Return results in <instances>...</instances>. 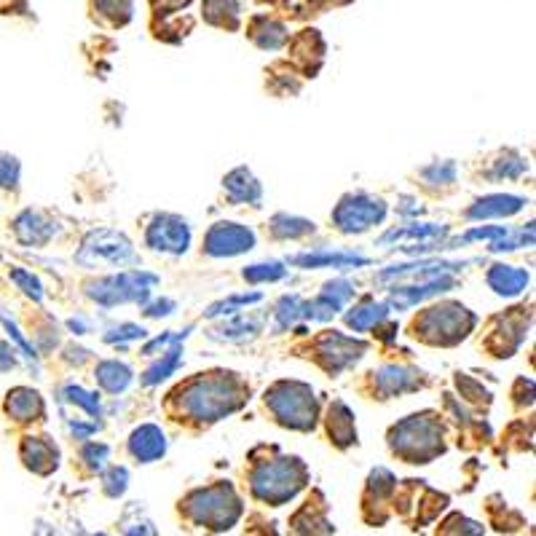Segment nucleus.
Wrapping results in <instances>:
<instances>
[{"label": "nucleus", "mask_w": 536, "mask_h": 536, "mask_svg": "<svg viewBox=\"0 0 536 536\" xmlns=\"http://www.w3.org/2000/svg\"><path fill=\"white\" fill-rule=\"evenodd\" d=\"M175 400H180L183 411L196 421H218L228 413H234L247 397V386L236 378V373H199L188 384H183L177 392H172Z\"/></svg>", "instance_id": "nucleus-1"}, {"label": "nucleus", "mask_w": 536, "mask_h": 536, "mask_svg": "<svg viewBox=\"0 0 536 536\" xmlns=\"http://www.w3.org/2000/svg\"><path fill=\"white\" fill-rule=\"evenodd\" d=\"M285 277V268L279 266V263H260V266H250L244 271V279H250V282H274V279Z\"/></svg>", "instance_id": "nucleus-25"}, {"label": "nucleus", "mask_w": 536, "mask_h": 536, "mask_svg": "<svg viewBox=\"0 0 536 536\" xmlns=\"http://www.w3.org/2000/svg\"><path fill=\"white\" fill-rule=\"evenodd\" d=\"M386 319V306L376 303L373 298H365V301L346 314V322L354 330H370V327H378Z\"/></svg>", "instance_id": "nucleus-19"}, {"label": "nucleus", "mask_w": 536, "mask_h": 536, "mask_svg": "<svg viewBox=\"0 0 536 536\" xmlns=\"http://www.w3.org/2000/svg\"><path fill=\"white\" fill-rule=\"evenodd\" d=\"M164 360H159L156 365H153L148 373H145V384H159V381H164L167 376H172L177 368V362H180V349H169L167 354H161Z\"/></svg>", "instance_id": "nucleus-23"}, {"label": "nucleus", "mask_w": 536, "mask_h": 536, "mask_svg": "<svg viewBox=\"0 0 536 536\" xmlns=\"http://www.w3.org/2000/svg\"><path fill=\"white\" fill-rule=\"evenodd\" d=\"M421 373L416 370H405V368H384L378 373V386L384 394H400V392H411L419 386Z\"/></svg>", "instance_id": "nucleus-18"}, {"label": "nucleus", "mask_w": 536, "mask_h": 536, "mask_svg": "<svg viewBox=\"0 0 536 536\" xmlns=\"http://www.w3.org/2000/svg\"><path fill=\"white\" fill-rule=\"evenodd\" d=\"M271 228H274V234L277 236H303V234H309V231H314V226H311V223H306V220L287 218V215H279V218H274Z\"/></svg>", "instance_id": "nucleus-24"}, {"label": "nucleus", "mask_w": 536, "mask_h": 536, "mask_svg": "<svg viewBox=\"0 0 536 536\" xmlns=\"http://www.w3.org/2000/svg\"><path fill=\"white\" fill-rule=\"evenodd\" d=\"M488 285L499 295H518L528 285V274L512 266H494L488 271Z\"/></svg>", "instance_id": "nucleus-15"}, {"label": "nucleus", "mask_w": 536, "mask_h": 536, "mask_svg": "<svg viewBox=\"0 0 536 536\" xmlns=\"http://www.w3.org/2000/svg\"><path fill=\"white\" fill-rule=\"evenodd\" d=\"M148 244L156 252H169V255H180L188 250L191 244V228L188 223L175 215H159L148 228Z\"/></svg>", "instance_id": "nucleus-11"}, {"label": "nucleus", "mask_w": 536, "mask_h": 536, "mask_svg": "<svg viewBox=\"0 0 536 536\" xmlns=\"http://www.w3.org/2000/svg\"><path fill=\"white\" fill-rule=\"evenodd\" d=\"M526 201L518 199V196H488V199H480L472 210L467 212L469 218H491V215H515V212L523 207Z\"/></svg>", "instance_id": "nucleus-16"}, {"label": "nucleus", "mask_w": 536, "mask_h": 536, "mask_svg": "<svg viewBox=\"0 0 536 536\" xmlns=\"http://www.w3.org/2000/svg\"><path fill=\"white\" fill-rule=\"evenodd\" d=\"M126 488V469L124 467H113L110 475L105 478V494L108 496H121Z\"/></svg>", "instance_id": "nucleus-27"}, {"label": "nucleus", "mask_w": 536, "mask_h": 536, "mask_svg": "<svg viewBox=\"0 0 536 536\" xmlns=\"http://www.w3.org/2000/svg\"><path fill=\"white\" fill-rule=\"evenodd\" d=\"M97 381H100V386L105 392L118 394L124 392L126 386H129V381H132V370L116 360L102 362L100 368H97Z\"/></svg>", "instance_id": "nucleus-21"}, {"label": "nucleus", "mask_w": 536, "mask_h": 536, "mask_svg": "<svg viewBox=\"0 0 536 536\" xmlns=\"http://www.w3.org/2000/svg\"><path fill=\"white\" fill-rule=\"evenodd\" d=\"M327 435L333 437V443L338 448H346L357 440V429H354L352 411L346 408L344 402H333L330 413H327Z\"/></svg>", "instance_id": "nucleus-14"}, {"label": "nucleus", "mask_w": 536, "mask_h": 536, "mask_svg": "<svg viewBox=\"0 0 536 536\" xmlns=\"http://www.w3.org/2000/svg\"><path fill=\"white\" fill-rule=\"evenodd\" d=\"M124 536H156L151 520H134L132 526H124Z\"/></svg>", "instance_id": "nucleus-28"}, {"label": "nucleus", "mask_w": 536, "mask_h": 536, "mask_svg": "<svg viewBox=\"0 0 536 536\" xmlns=\"http://www.w3.org/2000/svg\"><path fill=\"white\" fill-rule=\"evenodd\" d=\"M180 510L196 523V526H207L212 531H226L236 523V518L242 515V504L236 499L234 488L220 483V486L201 488L193 491L185 504L180 502Z\"/></svg>", "instance_id": "nucleus-3"}, {"label": "nucleus", "mask_w": 536, "mask_h": 536, "mask_svg": "<svg viewBox=\"0 0 536 536\" xmlns=\"http://www.w3.org/2000/svg\"><path fill=\"white\" fill-rule=\"evenodd\" d=\"M167 451V440H164V432L153 424H145V427L134 429L132 437H129V453L134 459L143 461V464H151V461L161 459Z\"/></svg>", "instance_id": "nucleus-12"}, {"label": "nucleus", "mask_w": 536, "mask_h": 536, "mask_svg": "<svg viewBox=\"0 0 536 536\" xmlns=\"http://www.w3.org/2000/svg\"><path fill=\"white\" fill-rule=\"evenodd\" d=\"M19 177V164L14 156L0 153V188H14Z\"/></svg>", "instance_id": "nucleus-26"}, {"label": "nucleus", "mask_w": 536, "mask_h": 536, "mask_svg": "<svg viewBox=\"0 0 536 536\" xmlns=\"http://www.w3.org/2000/svg\"><path fill=\"white\" fill-rule=\"evenodd\" d=\"M97 536H108V534H97Z\"/></svg>", "instance_id": "nucleus-29"}, {"label": "nucleus", "mask_w": 536, "mask_h": 536, "mask_svg": "<svg viewBox=\"0 0 536 536\" xmlns=\"http://www.w3.org/2000/svg\"><path fill=\"white\" fill-rule=\"evenodd\" d=\"M255 247V234L250 228L239 226V223H218L210 228L204 250L215 255V258H231V255H242V252Z\"/></svg>", "instance_id": "nucleus-10"}, {"label": "nucleus", "mask_w": 536, "mask_h": 536, "mask_svg": "<svg viewBox=\"0 0 536 536\" xmlns=\"http://www.w3.org/2000/svg\"><path fill=\"white\" fill-rule=\"evenodd\" d=\"M472 327H475V317L459 303H445L437 309H427L413 322L416 335L435 346L459 344L461 338H467Z\"/></svg>", "instance_id": "nucleus-6"}, {"label": "nucleus", "mask_w": 536, "mask_h": 536, "mask_svg": "<svg viewBox=\"0 0 536 536\" xmlns=\"http://www.w3.org/2000/svg\"><path fill=\"white\" fill-rule=\"evenodd\" d=\"M22 456L30 469H35L38 475H46L51 469H57V445L49 443V437H30L22 445Z\"/></svg>", "instance_id": "nucleus-13"}, {"label": "nucleus", "mask_w": 536, "mask_h": 536, "mask_svg": "<svg viewBox=\"0 0 536 536\" xmlns=\"http://www.w3.org/2000/svg\"><path fill=\"white\" fill-rule=\"evenodd\" d=\"M306 478H309V472L303 467V461L295 456L268 461L252 475V494L258 496L260 502L279 507L301 491Z\"/></svg>", "instance_id": "nucleus-4"}, {"label": "nucleus", "mask_w": 536, "mask_h": 536, "mask_svg": "<svg viewBox=\"0 0 536 536\" xmlns=\"http://www.w3.org/2000/svg\"><path fill=\"white\" fill-rule=\"evenodd\" d=\"M389 445L397 456H402L411 464H427L443 453L440 443V424H437L435 413H416L411 419L400 421L397 427L389 432Z\"/></svg>", "instance_id": "nucleus-2"}, {"label": "nucleus", "mask_w": 536, "mask_h": 536, "mask_svg": "<svg viewBox=\"0 0 536 536\" xmlns=\"http://www.w3.org/2000/svg\"><path fill=\"white\" fill-rule=\"evenodd\" d=\"M134 252L129 247L124 236L116 234V231H97L86 239L84 250L78 255L81 263L86 266H102V263H113V266H121L124 260H132Z\"/></svg>", "instance_id": "nucleus-9"}, {"label": "nucleus", "mask_w": 536, "mask_h": 536, "mask_svg": "<svg viewBox=\"0 0 536 536\" xmlns=\"http://www.w3.org/2000/svg\"><path fill=\"white\" fill-rule=\"evenodd\" d=\"M384 215V201L365 196V193H354V196H346V199L338 204L333 220L335 226L346 231V234H360V231H368L370 226L381 223Z\"/></svg>", "instance_id": "nucleus-7"}, {"label": "nucleus", "mask_w": 536, "mask_h": 536, "mask_svg": "<svg viewBox=\"0 0 536 536\" xmlns=\"http://www.w3.org/2000/svg\"><path fill=\"white\" fill-rule=\"evenodd\" d=\"M9 413L17 421H30L33 416H43L41 397L30 389H14L9 394Z\"/></svg>", "instance_id": "nucleus-20"}, {"label": "nucleus", "mask_w": 536, "mask_h": 536, "mask_svg": "<svg viewBox=\"0 0 536 536\" xmlns=\"http://www.w3.org/2000/svg\"><path fill=\"white\" fill-rule=\"evenodd\" d=\"M266 405L282 427L311 429L317 424V400L306 384L298 381H279L271 392H266Z\"/></svg>", "instance_id": "nucleus-5"}, {"label": "nucleus", "mask_w": 536, "mask_h": 536, "mask_svg": "<svg viewBox=\"0 0 536 536\" xmlns=\"http://www.w3.org/2000/svg\"><path fill=\"white\" fill-rule=\"evenodd\" d=\"M156 285L153 274L145 271H124L118 277L102 279L92 290V298L100 303H126V301H140L148 295V287Z\"/></svg>", "instance_id": "nucleus-8"}, {"label": "nucleus", "mask_w": 536, "mask_h": 536, "mask_svg": "<svg viewBox=\"0 0 536 536\" xmlns=\"http://www.w3.org/2000/svg\"><path fill=\"white\" fill-rule=\"evenodd\" d=\"M293 263H301V266H357V263H368L365 258H354V255H330V252H322V255H298L293 258Z\"/></svg>", "instance_id": "nucleus-22"}, {"label": "nucleus", "mask_w": 536, "mask_h": 536, "mask_svg": "<svg viewBox=\"0 0 536 536\" xmlns=\"http://www.w3.org/2000/svg\"><path fill=\"white\" fill-rule=\"evenodd\" d=\"M226 191L228 196H231V201H252V204H258L260 201L258 180H255L247 169H234V172L226 177Z\"/></svg>", "instance_id": "nucleus-17"}]
</instances>
